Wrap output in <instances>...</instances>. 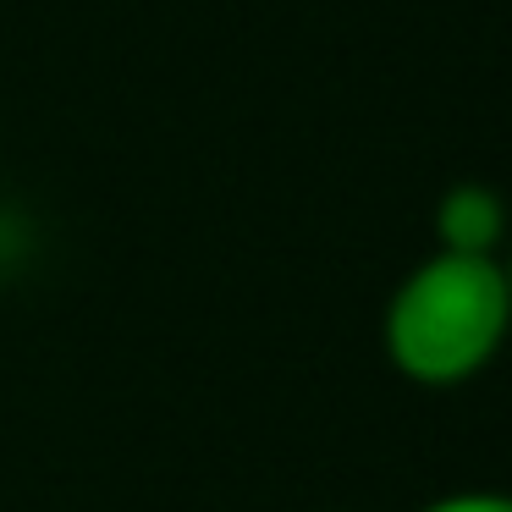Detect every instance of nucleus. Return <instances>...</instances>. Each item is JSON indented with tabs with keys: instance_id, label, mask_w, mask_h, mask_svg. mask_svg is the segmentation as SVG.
I'll use <instances>...</instances> for the list:
<instances>
[{
	"instance_id": "1",
	"label": "nucleus",
	"mask_w": 512,
	"mask_h": 512,
	"mask_svg": "<svg viewBox=\"0 0 512 512\" xmlns=\"http://www.w3.org/2000/svg\"><path fill=\"white\" fill-rule=\"evenodd\" d=\"M512 336V292L501 259L441 254L397 281L380 320L386 358L408 386L452 391L479 380Z\"/></svg>"
},
{
	"instance_id": "2",
	"label": "nucleus",
	"mask_w": 512,
	"mask_h": 512,
	"mask_svg": "<svg viewBox=\"0 0 512 512\" xmlns=\"http://www.w3.org/2000/svg\"><path fill=\"white\" fill-rule=\"evenodd\" d=\"M435 248L441 254H474V259H501L507 243V199L490 182H452L435 199Z\"/></svg>"
},
{
	"instance_id": "3",
	"label": "nucleus",
	"mask_w": 512,
	"mask_h": 512,
	"mask_svg": "<svg viewBox=\"0 0 512 512\" xmlns=\"http://www.w3.org/2000/svg\"><path fill=\"white\" fill-rule=\"evenodd\" d=\"M419 512H512V490H452L424 501Z\"/></svg>"
},
{
	"instance_id": "4",
	"label": "nucleus",
	"mask_w": 512,
	"mask_h": 512,
	"mask_svg": "<svg viewBox=\"0 0 512 512\" xmlns=\"http://www.w3.org/2000/svg\"><path fill=\"white\" fill-rule=\"evenodd\" d=\"M501 270H507V292H512V254H507V259H501Z\"/></svg>"
}]
</instances>
